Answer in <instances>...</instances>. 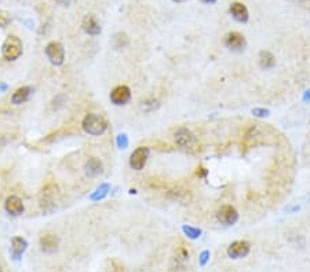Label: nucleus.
<instances>
[{
  "mask_svg": "<svg viewBox=\"0 0 310 272\" xmlns=\"http://www.w3.org/2000/svg\"><path fill=\"white\" fill-rule=\"evenodd\" d=\"M58 194V187L55 184H47L40 192V205L43 210L49 212L55 206V195Z\"/></svg>",
  "mask_w": 310,
  "mask_h": 272,
  "instance_id": "7",
  "label": "nucleus"
},
{
  "mask_svg": "<svg viewBox=\"0 0 310 272\" xmlns=\"http://www.w3.org/2000/svg\"><path fill=\"white\" fill-rule=\"evenodd\" d=\"M8 89L7 84H0V92H6Z\"/></svg>",
  "mask_w": 310,
  "mask_h": 272,
  "instance_id": "30",
  "label": "nucleus"
},
{
  "mask_svg": "<svg viewBox=\"0 0 310 272\" xmlns=\"http://www.w3.org/2000/svg\"><path fill=\"white\" fill-rule=\"evenodd\" d=\"M229 10H230V14H232V17L236 19L237 22L245 24V22L250 19L248 8L245 7L243 3H240V1H235V3H232Z\"/></svg>",
  "mask_w": 310,
  "mask_h": 272,
  "instance_id": "13",
  "label": "nucleus"
},
{
  "mask_svg": "<svg viewBox=\"0 0 310 272\" xmlns=\"http://www.w3.org/2000/svg\"><path fill=\"white\" fill-rule=\"evenodd\" d=\"M0 272H3V270H1V267H0Z\"/></svg>",
  "mask_w": 310,
  "mask_h": 272,
  "instance_id": "33",
  "label": "nucleus"
},
{
  "mask_svg": "<svg viewBox=\"0 0 310 272\" xmlns=\"http://www.w3.org/2000/svg\"><path fill=\"white\" fill-rule=\"evenodd\" d=\"M172 1H175V3H182V1H185V0H172Z\"/></svg>",
  "mask_w": 310,
  "mask_h": 272,
  "instance_id": "32",
  "label": "nucleus"
},
{
  "mask_svg": "<svg viewBox=\"0 0 310 272\" xmlns=\"http://www.w3.org/2000/svg\"><path fill=\"white\" fill-rule=\"evenodd\" d=\"M110 191V186L108 183H102L99 184V187L95 188V191L92 192L90 195V200L94 201V202H97V201H102L105 198L106 195L109 194Z\"/></svg>",
  "mask_w": 310,
  "mask_h": 272,
  "instance_id": "19",
  "label": "nucleus"
},
{
  "mask_svg": "<svg viewBox=\"0 0 310 272\" xmlns=\"http://www.w3.org/2000/svg\"><path fill=\"white\" fill-rule=\"evenodd\" d=\"M59 6H69L72 3V0H55Z\"/></svg>",
  "mask_w": 310,
  "mask_h": 272,
  "instance_id": "28",
  "label": "nucleus"
},
{
  "mask_svg": "<svg viewBox=\"0 0 310 272\" xmlns=\"http://www.w3.org/2000/svg\"><path fill=\"white\" fill-rule=\"evenodd\" d=\"M210 256H211V253H210V250H203L201 253H200V257H199V263L201 267H205L207 263L210 261Z\"/></svg>",
  "mask_w": 310,
  "mask_h": 272,
  "instance_id": "25",
  "label": "nucleus"
},
{
  "mask_svg": "<svg viewBox=\"0 0 310 272\" xmlns=\"http://www.w3.org/2000/svg\"><path fill=\"white\" fill-rule=\"evenodd\" d=\"M110 102L116 106H124L131 101V89L127 85H117L110 92Z\"/></svg>",
  "mask_w": 310,
  "mask_h": 272,
  "instance_id": "8",
  "label": "nucleus"
},
{
  "mask_svg": "<svg viewBox=\"0 0 310 272\" xmlns=\"http://www.w3.org/2000/svg\"><path fill=\"white\" fill-rule=\"evenodd\" d=\"M10 24V18L6 13H1L0 11V28H6L7 25Z\"/></svg>",
  "mask_w": 310,
  "mask_h": 272,
  "instance_id": "26",
  "label": "nucleus"
},
{
  "mask_svg": "<svg viewBox=\"0 0 310 272\" xmlns=\"http://www.w3.org/2000/svg\"><path fill=\"white\" fill-rule=\"evenodd\" d=\"M207 175H208V170L205 168H203V167H199V168L196 169V176L207 177Z\"/></svg>",
  "mask_w": 310,
  "mask_h": 272,
  "instance_id": "27",
  "label": "nucleus"
},
{
  "mask_svg": "<svg viewBox=\"0 0 310 272\" xmlns=\"http://www.w3.org/2000/svg\"><path fill=\"white\" fill-rule=\"evenodd\" d=\"M189 256H190V253H189V250L183 245H180L178 248H177V252H175V258H177V261H180V263H185V261H188L189 260Z\"/></svg>",
  "mask_w": 310,
  "mask_h": 272,
  "instance_id": "21",
  "label": "nucleus"
},
{
  "mask_svg": "<svg viewBox=\"0 0 310 272\" xmlns=\"http://www.w3.org/2000/svg\"><path fill=\"white\" fill-rule=\"evenodd\" d=\"M44 52L50 64L54 66H62L65 62V48L59 41H50L44 48Z\"/></svg>",
  "mask_w": 310,
  "mask_h": 272,
  "instance_id": "3",
  "label": "nucleus"
},
{
  "mask_svg": "<svg viewBox=\"0 0 310 272\" xmlns=\"http://www.w3.org/2000/svg\"><path fill=\"white\" fill-rule=\"evenodd\" d=\"M86 175L90 177H97L99 175H102L104 172V164L102 161L99 160L98 157H90L87 162H86Z\"/></svg>",
  "mask_w": 310,
  "mask_h": 272,
  "instance_id": "16",
  "label": "nucleus"
},
{
  "mask_svg": "<svg viewBox=\"0 0 310 272\" xmlns=\"http://www.w3.org/2000/svg\"><path fill=\"white\" fill-rule=\"evenodd\" d=\"M147 106H150V107H149V112H152V110H155V109L159 107V103H157V101H156L155 98H149V99H145V101L142 102V109L146 110Z\"/></svg>",
  "mask_w": 310,
  "mask_h": 272,
  "instance_id": "24",
  "label": "nucleus"
},
{
  "mask_svg": "<svg viewBox=\"0 0 310 272\" xmlns=\"http://www.w3.org/2000/svg\"><path fill=\"white\" fill-rule=\"evenodd\" d=\"M174 140L181 149H185V150H192L197 146L196 136L193 135L192 131H189L185 127H181L174 132Z\"/></svg>",
  "mask_w": 310,
  "mask_h": 272,
  "instance_id": "4",
  "label": "nucleus"
},
{
  "mask_svg": "<svg viewBox=\"0 0 310 272\" xmlns=\"http://www.w3.org/2000/svg\"><path fill=\"white\" fill-rule=\"evenodd\" d=\"M251 250V243L247 240H235L228 248V256L230 258H243L248 256Z\"/></svg>",
  "mask_w": 310,
  "mask_h": 272,
  "instance_id": "9",
  "label": "nucleus"
},
{
  "mask_svg": "<svg viewBox=\"0 0 310 272\" xmlns=\"http://www.w3.org/2000/svg\"><path fill=\"white\" fill-rule=\"evenodd\" d=\"M26 248H28V242H26L25 238H22V237H14L11 239V249H10L13 258L14 260H19L21 256L25 253Z\"/></svg>",
  "mask_w": 310,
  "mask_h": 272,
  "instance_id": "17",
  "label": "nucleus"
},
{
  "mask_svg": "<svg viewBox=\"0 0 310 272\" xmlns=\"http://www.w3.org/2000/svg\"><path fill=\"white\" fill-rule=\"evenodd\" d=\"M203 1H205V3H210V4H211V3H215L217 0H203Z\"/></svg>",
  "mask_w": 310,
  "mask_h": 272,
  "instance_id": "31",
  "label": "nucleus"
},
{
  "mask_svg": "<svg viewBox=\"0 0 310 272\" xmlns=\"http://www.w3.org/2000/svg\"><path fill=\"white\" fill-rule=\"evenodd\" d=\"M217 220L223 225H233L238 221V212L232 205H222L217 210Z\"/></svg>",
  "mask_w": 310,
  "mask_h": 272,
  "instance_id": "6",
  "label": "nucleus"
},
{
  "mask_svg": "<svg viewBox=\"0 0 310 272\" xmlns=\"http://www.w3.org/2000/svg\"><path fill=\"white\" fill-rule=\"evenodd\" d=\"M32 94V87H29V85H22V87L17 88L16 91L13 92V95H11V103L17 104V106H18V104L26 103V102L31 99Z\"/></svg>",
  "mask_w": 310,
  "mask_h": 272,
  "instance_id": "15",
  "label": "nucleus"
},
{
  "mask_svg": "<svg viewBox=\"0 0 310 272\" xmlns=\"http://www.w3.org/2000/svg\"><path fill=\"white\" fill-rule=\"evenodd\" d=\"M276 65V58L270 51H261L259 54V66L263 70H270Z\"/></svg>",
  "mask_w": 310,
  "mask_h": 272,
  "instance_id": "18",
  "label": "nucleus"
},
{
  "mask_svg": "<svg viewBox=\"0 0 310 272\" xmlns=\"http://www.w3.org/2000/svg\"><path fill=\"white\" fill-rule=\"evenodd\" d=\"M254 117H258V119H265V117H269L270 110L269 109H265V107H255L251 110Z\"/></svg>",
  "mask_w": 310,
  "mask_h": 272,
  "instance_id": "23",
  "label": "nucleus"
},
{
  "mask_svg": "<svg viewBox=\"0 0 310 272\" xmlns=\"http://www.w3.org/2000/svg\"><path fill=\"white\" fill-rule=\"evenodd\" d=\"M182 232L188 237L189 239H197V238L201 237V230L196 228V227H192V225H182Z\"/></svg>",
  "mask_w": 310,
  "mask_h": 272,
  "instance_id": "20",
  "label": "nucleus"
},
{
  "mask_svg": "<svg viewBox=\"0 0 310 272\" xmlns=\"http://www.w3.org/2000/svg\"><path fill=\"white\" fill-rule=\"evenodd\" d=\"M149 155H150V150L146 146H141V147H137L134 152L131 153L130 155V167L131 169L134 170H142L146 165L147 160H149Z\"/></svg>",
  "mask_w": 310,
  "mask_h": 272,
  "instance_id": "5",
  "label": "nucleus"
},
{
  "mask_svg": "<svg viewBox=\"0 0 310 272\" xmlns=\"http://www.w3.org/2000/svg\"><path fill=\"white\" fill-rule=\"evenodd\" d=\"M225 46H226L230 51L240 52V51H243L245 48L244 36L238 32L228 33L226 37H225Z\"/></svg>",
  "mask_w": 310,
  "mask_h": 272,
  "instance_id": "12",
  "label": "nucleus"
},
{
  "mask_svg": "<svg viewBox=\"0 0 310 272\" xmlns=\"http://www.w3.org/2000/svg\"><path fill=\"white\" fill-rule=\"evenodd\" d=\"M82 28L83 31L87 33V34H90V36H98L102 32V28L99 25L98 19L94 16H91V14L83 18Z\"/></svg>",
  "mask_w": 310,
  "mask_h": 272,
  "instance_id": "14",
  "label": "nucleus"
},
{
  "mask_svg": "<svg viewBox=\"0 0 310 272\" xmlns=\"http://www.w3.org/2000/svg\"><path fill=\"white\" fill-rule=\"evenodd\" d=\"M116 144H117V147L120 150L127 149L128 147V136L126 135V134H119L117 137H116Z\"/></svg>",
  "mask_w": 310,
  "mask_h": 272,
  "instance_id": "22",
  "label": "nucleus"
},
{
  "mask_svg": "<svg viewBox=\"0 0 310 272\" xmlns=\"http://www.w3.org/2000/svg\"><path fill=\"white\" fill-rule=\"evenodd\" d=\"M39 245H40L41 252L44 253H54L57 252L58 246H59V239L55 234H51V232H47V234H43L39 239Z\"/></svg>",
  "mask_w": 310,
  "mask_h": 272,
  "instance_id": "11",
  "label": "nucleus"
},
{
  "mask_svg": "<svg viewBox=\"0 0 310 272\" xmlns=\"http://www.w3.org/2000/svg\"><path fill=\"white\" fill-rule=\"evenodd\" d=\"M24 52V44L19 37L8 36L1 46V55L8 62H14Z\"/></svg>",
  "mask_w": 310,
  "mask_h": 272,
  "instance_id": "2",
  "label": "nucleus"
},
{
  "mask_svg": "<svg viewBox=\"0 0 310 272\" xmlns=\"http://www.w3.org/2000/svg\"><path fill=\"white\" fill-rule=\"evenodd\" d=\"M4 210L7 212L10 216H21L25 210L24 202L18 195H10V197H7V200L4 201Z\"/></svg>",
  "mask_w": 310,
  "mask_h": 272,
  "instance_id": "10",
  "label": "nucleus"
},
{
  "mask_svg": "<svg viewBox=\"0 0 310 272\" xmlns=\"http://www.w3.org/2000/svg\"><path fill=\"white\" fill-rule=\"evenodd\" d=\"M303 101H305V102H310V89H308V91L305 92V95H303Z\"/></svg>",
  "mask_w": 310,
  "mask_h": 272,
  "instance_id": "29",
  "label": "nucleus"
},
{
  "mask_svg": "<svg viewBox=\"0 0 310 272\" xmlns=\"http://www.w3.org/2000/svg\"><path fill=\"white\" fill-rule=\"evenodd\" d=\"M82 128L86 134L91 136H101L104 135L108 129V121L105 117L97 113H89L84 116L82 121Z\"/></svg>",
  "mask_w": 310,
  "mask_h": 272,
  "instance_id": "1",
  "label": "nucleus"
}]
</instances>
